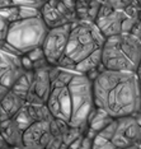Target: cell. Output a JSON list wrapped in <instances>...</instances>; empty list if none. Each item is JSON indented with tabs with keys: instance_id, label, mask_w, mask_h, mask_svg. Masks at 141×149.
Segmentation results:
<instances>
[{
	"instance_id": "19",
	"label": "cell",
	"mask_w": 141,
	"mask_h": 149,
	"mask_svg": "<svg viewBox=\"0 0 141 149\" xmlns=\"http://www.w3.org/2000/svg\"><path fill=\"white\" fill-rule=\"evenodd\" d=\"M13 118H15L17 124L19 125V127H21L23 131H24L27 127L31 126V125H32L33 123H35V121H33V118H32V116H31V113H29V111H28L27 103L22 107V110L19 111V112L17 113Z\"/></svg>"
},
{
	"instance_id": "28",
	"label": "cell",
	"mask_w": 141,
	"mask_h": 149,
	"mask_svg": "<svg viewBox=\"0 0 141 149\" xmlns=\"http://www.w3.org/2000/svg\"><path fill=\"white\" fill-rule=\"evenodd\" d=\"M9 27H10V23L6 22L4 18L0 17V41H6Z\"/></svg>"
},
{
	"instance_id": "9",
	"label": "cell",
	"mask_w": 141,
	"mask_h": 149,
	"mask_svg": "<svg viewBox=\"0 0 141 149\" xmlns=\"http://www.w3.org/2000/svg\"><path fill=\"white\" fill-rule=\"evenodd\" d=\"M24 73L22 56L13 55L0 49V87L10 91Z\"/></svg>"
},
{
	"instance_id": "8",
	"label": "cell",
	"mask_w": 141,
	"mask_h": 149,
	"mask_svg": "<svg viewBox=\"0 0 141 149\" xmlns=\"http://www.w3.org/2000/svg\"><path fill=\"white\" fill-rule=\"evenodd\" d=\"M46 104L55 118L70 123L73 107H71V96H70V91L68 86L62 84L59 80H53L51 94H50L48 101H47Z\"/></svg>"
},
{
	"instance_id": "36",
	"label": "cell",
	"mask_w": 141,
	"mask_h": 149,
	"mask_svg": "<svg viewBox=\"0 0 141 149\" xmlns=\"http://www.w3.org/2000/svg\"><path fill=\"white\" fill-rule=\"evenodd\" d=\"M137 117V121H139V124H140V126H141V113L139 115V116H136ZM139 144L141 145V136H140V141H139Z\"/></svg>"
},
{
	"instance_id": "34",
	"label": "cell",
	"mask_w": 141,
	"mask_h": 149,
	"mask_svg": "<svg viewBox=\"0 0 141 149\" xmlns=\"http://www.w3.org/2000/svg\"><path fill=\"white\" fill-rule=\"evenodd\" d=\"M125 149H141V145L140 144H133V145H131V147H127Z\"/></svg>"
},
{
	"instance_id": "33",
	"label": "cell",
	"mask_w": 141,
	"mask_h": 149,
	"mask_svg": "<svg viewBox=\"0 0 141 149\" xmlns=\"http://www.w3.org/2000/svg\"><path fill=\"white\" fill-rule=\"evenodd\" d=\"M13 5V0H0V9Z\"/></svg>"
},
{
	"instance_id": "5",
	"label": "cell",
	"mask_w": 141,
	"mask_h": 149,
	"mask_svg": "<svg viewBox=\"0 0 141 149\" xmlns=\"http://www.w3.org/2000/svg\"><path fill=\"white\" fill-rule=\"evenodd\" d=\"M52 121V120H51ZM51 121H36L23 133V149H60L64 139L51 130Z\"/></svg>"
},
{
	"instance_id": "25",
	"label": "cell",
	"mask_w": 141,
	"mask_h": 149,
	"mask_svg": "<svg viewBox=\"0 0 141 149\" xmlns=\"http://www.w3.org/2000/svg\"><path fill=\"white\" fill-rule=\"evenodd\" d=\"M116 130H117V118H115V120H113L109 125H107V126L103 129V130L100 131L98 135L103 136L104 139H108V140H111V139L113 138V135L116 134Z\"/></svg>"
},
{
	"instance_id": "15",
	"label": "cell",
	"mask_w": 141,
	"mask_h": 149,
	"mask_svg": "<svg viewBox=\"0 0 141 149\" xmlns=\"http://www.w3.org/2000/svg\"><path fill=\"white\" fill-rule=\"evenodd\" d=\"M103 68L104 66H103V59H102V49H99V50H97V51H94L92 55H89L88 57L82 60L80 63H78V65H76V72L86 75V74L90 73L92 70L103 69Z\"/></svg>"
},
{
	"instance_id": "4",
	"label": "cell",
	"mask_w": 141,
	"mask_h": 149,
	"mask_svg": "<svg viewBox=\"0 0 141 149\" xmlns=\"http://www.w3.org/2000/svg\"><path fill=\"white\" fill-rule=\"evenodd\" d=\"M70 96H71V120L69 125L73 127L82 129L85 133L88 127V118L92 111L95 108L93 93V80L86 75L78 73L69 84Z\"/></svg>"
},
{
	"instance_id": "21",
	"label": "cell",
	"mask_w": 141,
	"mask_h": 149,
	"mask_svg": "<svg viewBox=\"0 0 141 149\" xmlns=\"http://www.w3.org/2000/svg\"><path fill=\"white\" fill-rule=\"evenodd\" d=\"M18 21L19 19H31L41 17V10L36 8H29V6H18Z\"/></svg>"
},
{
	"instance_id": "31",
	"label": "cell",
	"mask_w": 141,
	"mask_h": 149,
	"mask_svg": "<svg viewBox=\"0 0 141 149\" xmlns=\"http://www.w3.org/2000/svg\"><path fill=\"white\" fill-rule=\"evenodd\" d=\"M131 33L137 36L139 38H141V19L140 18H137V21L135 23V26H133V29H132V32Z\"/></svg>"
},
{
	"instance_id": "13",
	"label": "cell",
	"mask_w": 141,
	"mask_h": 149,
	"mask_svg": "<svg viewBox=\"0 0 141 149\" xmlns=\"http://www.w3.org/2000/svg\"><path fill=\"white\" fill-rule=\"evenodd\" d=\"M41 17L48 28H56V27H61L71 23L59 9L52 6L50 3H46L43 5V8L41 9Z\"/></svg>"
},
{
	"instance_id": "23",
	"label": "cell",
	"mask_w": 141,
	"mask_h": 149,
	"mask_svg": "<svg viewBox=\"0 0 141 149\" xmlns=\"http://www.w3.org/2000/svg\"><path fill=\"white\" fill-rule=\"evenodd\" d=\"M83 134H84V133H83L82 129L70 126L69 130L66 131L65 134H64V143H65L66 145H70L74 140H76V139H78L80 135H83Z\"/></svg>"
},
{
	"instance_id": "27",
	"label": "cell",
	"mask_w": 141,
	"mask_h": 149,
	"mask_svg": "<svg viewBox=\"0 0 141 149\" xmlns=\"http://www.w3.org/2000/svg\"><path fill=\"white\" fill-rule=\"evenodd\" d=\"M27 56H28L33 63L39 61V60H42V59H46V57H45V52H43L42 47H38V49H36V50H32L31 52L27 54Z\"/></svg>"
},
{
	"instance_id": "3",
	"label": "cell",
	"mask_w": 141,
	"mask_h": 149,
	"mask_svg": "<svg viewBox=\"0 0 141 149\" xmlns=\"http://www.w3.org/2000/svg\"><path fill=\"white\" fill-rule=\"evenodd\" d=\"M48 29L42 17L19 19L10 23L6 42L10 43L21 55H27L32 50L42 47Z\"/></svg>"
},
{
	"instance_id": "11",
	"label": "cell",
	"mask_w": 141,
	"mask_h": 149,
	"mask_svg": "<svg viewBox=\"0 0 141 149\" xmlns=\"http://www.w3.org/2000/svg\"><path fill=\"white\" fill-rule=\"evenodd\" d=\"M50 66H42L35 69V79L31 86L28 94H27V102L28 103H47L48 97L51 94L52 82L50 78Z\"/></svg>"
},
{
	"instance_id": "18",
	"label": "cell",
	"mask_w": 141,
	"mask_h": 149,
	"mask_svg": "<svg viewBox=\"0 0 141 149\" xmlns=\"http://www.w3.org/2000/svg\"><path fill=\"white\" fill-rule=\"evenodd\" d=\"M27 107L33 118V121H51L53 117L51 112H50L48 107L45 103H28L27 102Z\"/></svg>"
},
{
	"instance_id": "38",
	"label": "cell",
	"mask_w": 141,
	"mask_h": 149,
	"mask_svg": "<svg viewBox=\"0 0 141 149\" xmlns=\"http://www.w3.org/2000/svg\"><path fill=\"white\" fill-rule=\"evenodd\" d=\"M46 1H50V0H46Z\"/></svg>"
},
{
	"instance_id": "12",
	"label": "cell",
	"mask_w": 141,
	"mask_h": 149,
	"mask_svg": "<svg viewBox=\"0 0 141 149\" xmlns=\"http://www.w3.org/2000/svg\"><path fill=\"white\" fill-rule=\"evenodd\" d=\"M23 133L24 131L19 127L15 118H9L6 121L0 123V134L6 140L9 147L23 148Z\"/></svg>"
},
{
	"instance_id": "35",
	"label": "cell",
	"mask_w": 141,
	"mask_h": 149,
	"mask_svg": "<svg viewBox=\"0 0 141 149\" xmlns=\"http://www.w3.org/2000/svg\"><path fill=\"white\" fill-rule=\"evenodd\" d=\"M137 77H139V83H140V88H141V66L137 69Z\"/></svg>"
},
{
	"instance_id": "32",
	"label": "cell",
	"mask_w": 141,
	"mask_h": 149,
	"mask_svg": "<svg viewBox=\"0 0 141 149\" xmlns=\"http://www.w3.org/2000/svg\"><path fill=\"white\" fill-rule=\"evenodd\" d=\"M83 139H84V134L80 135V136L76 139V140H74L70 145H68V149H79L80 145H82V143H83Z\"/></svg>"
},
{
	"instance_id": "30",
	"label": "cell",
	"mask_w": 141,
	"mask_h": 149,
	"mask_svg": "<svg viewBox=\"0 0 141 149\" xmlns=\"http://www.w3.org/2000/svg\"><path fill=\"white\" fill-rule=\"evenodd\" d=\"M93 148V140L92 139H89L88 136H85L84 135V139H83V143L80 145L79 149H92Z\"/></svg>"
},
{
	"instance_id": "1",
	"label": "cell",
	"mask_w": 141,
	"mask_h": 149,
	"mask_svg": "<svg viewBox=\"0 0 141 149\" xmlns=\"http://www.w3.org/2000/svg\"><path fill=\"white\" fill-rule=\"evenodd\" d=\"M94 103L113 118L139 116L141 88L137 73L103 70L93 82Z\"/></svg>"
},
{
	"instance_id": "26",
	"label": "cell",
	"mask_w": 141,
	"mask_h": 149,
	"mask_svg": "<svg viewBox=\"0 0 141 149\" xmlns=\"http://www.w3.org/2000/svg\"><path fill=\"white\" fill-rule=\"evenodd\" d=\"M76 64L71 57H69L68 55H64L61 59H60V61L57 63V66L59 68H62V69H68V70H74V72H76Z\"/></svg>"
},
{
	"instance_id": "22",
	"label": "cell",
	"mask_w": 141,
	"mask_h": 149,
	"mask_svg": "<svg viewBox=\"0 0 141 149\" xmlns=\"http://www.w3.org/2000/svg\"><path fill=\"white\" fill-rule=\"evenodd\" d=\"M46 0H13V5L17 6H29V8H36V9H41L43 8V5L46 4Z\"/></svg>"
},
{
	"instance_id": "6",
	"label": "cell",
	"mask_w": 141,
	"mask_h": 149,
	"mask_svg": "<svg viewBox=\"0 0 141 149\" xmlns=\"http://www.w3.org/2000/svg\"><path fill=\"white\" fill-rule=\"evenodd\" d=\"M102 59L103 66L107 70L136 73L137 69H139L122 50L117 35L108 37L106 40L104 45L102 47Z\"/></svg>"
},
{
	"instance_id": "14",
	"label": "cell",
	"mask_w": 141,
	"mask_h": 149,
	"mask_svg": "<svg viewBox=\"0 0 141 149\" xmlns=\"http://www.w3.org/2000/svg\"><path fill=\"white\" fill-rule=\"evenodd\" d=\"M26 103H27L26 98L18 96L13 91H9L5 94V97L1 100V102H0V108H3L10 117H14Z\"/></svg>"
},
{
	"instance_id": "29",
	"label": "cell",
	"mask_w": 141,
	"mask_h": 149,
	"mask_svg": "<svg viewBox=\"0 0 141 149\" xmlns=\"http://www.w3.org/2000/svg\"><path fill=\"white\" fill-rule=\"evenodd\" d=\"M22 66L26 72H29V70H33V61L29 59L27 55L22 56Z\"/></svg>"
},
{
	"instance_id": "20",
	"label": "cell",
	"mask_w": 141,
	"mask_h": 149,
	"mask_svg": "<svg viewBox=\"0 0 141 149\" xmlns=\"http://www.w3.org/2000/svg\"><path fill=\"white\" fill-rule=\"evenodd\" d=\"M18 6L17 5H10V6H5V8L0 9V17L4 18L6 22L13 23L15 21H18Z\"/></svg>"
},
{
	"instance_id": "39",
	"label": "cell",
	"mask_w": 141,
	"mask_h": 149,
	"mask_svg": "<svg viewBox=\"0 0 141 149\" xmlns=\"http://www.w3.org/2000/svg\"><path fill=\"white\" fill-rule=\"evenodd\" d=\"M140 66H141V65H140Z\"/></svg>"
},
{
	"instance_id": "24",
	"label": "cell",
	"mask_w": 141,
	"mask_h": 149,
	"mask_svg": "<svg viewBox=\"0 0 141 149\" xmlns=\"http://www.w3.org/2000/svg\"><path fill=\"white\" fill-rule=\"evenodd\" d=\"M92 149H117L112 141L108 139H104L100 135H97L95 139L93 140V148Z\"/></svg>"
},
{
	"instance_id": "17",
	"label": "cell",
	"mask_w": 141,
	"mask_h": 149,
	"mask_svg": "<svg viewBox=\"0 0 141 149\" xmlns=\"http://www.w3.org/2000/svg\"><path fill=\"white\" fill-rule=\"evenodd\" d=\"M33 79H35V72H33V70L26 72L18 80H17V83L14 84V87H13L10 91H13V92L17 93L18 96L26 98V101H27V94H28L29 89H31Z\"/></svg>"
},
{
	"instance_id": "7",
	"label": "cell",
	"mask_w": 141,
	"mask_h": 149,
	"mask_svg": "<svg viewBox=\"0 0 141 149\" xmlns=\"http://www.w3.org/2000/svg\"><path fill=\"white\" fill-rule=\"evenodd\" d=\"M71 24L73 23L48 29V33L46 35V38L43 41L42 49L50 65L57 66L60 59L65 55L70 38V32H71Z\"/></svg>"
},
{
	"instance_id": "37",
	"label": "cell",
	"mask_w": 141,
	"mask_h": 149,
	"mask_svg": "<svg viewBox=\"0 0 141 149\" xmlns=\"http://www.w3.org/2000/svg\"><path fill=\"white\" fill-rule=\"evenodd\" d=\"M6 149H23V148H19V147H8Z\"/></svg>"
},
{
	"instance_id": "16",
	"label": "cell",
	"mask_w": 141,
	"mask_h": 149,
	"mask_svg": "<svg viewBox=\"0 0 141 149\" xmlns=\"http://www.w3.org/2000/svg\"><path fill=\"white\" fill-rule=\"evenodd\" d=\"M113 120H115V118H113L112 116H109L104 110H102V108L95 106V108L92 111V113L89 115L88 127L93 129L94 131H97V133L99 134L100 131H102L107 125H109Z\"/></svg>"
},
{
	"instance_id": "2",
	"label": "cell",
	"mask_w": 141,
	"mask_h": 149,
	"mask_svg": "<svg viewBox=\"0 0 141 149\" xmlns=\"http://www.w3.org/2000/svg\"><path fill=\"white\" fill-rule=\"evenodd\" d=\"M107 37L98 28L95 22L92 21H76L71 24L69 43L65 55L76 64L92 55L94 51L102 49Z\"/></svg>"
},
{
	"instance_id": "10",
	"label": "cell",
	"mask_w": 141,
	"mask_h": 149,
	"mask_svg": "<svg viewBox=\"0 0 141 149\" xmlns=\"http://www.w3.org/2000/svg\"><path fill=\"white\" fill-rule=\"evenodd\" d=\"M127 17L129 15L126 14L125 10H115L106 5L104 3H102L98 17L95 19V24L108 38V37L122 33V23Z\"/></svg>"
}]
</instances>
